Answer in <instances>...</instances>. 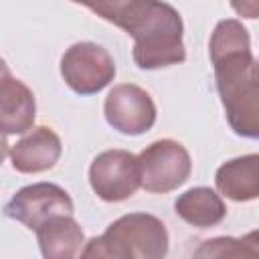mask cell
<instances>
[{
  "instance_id": "18",
  "label": "cell",
  "mask_w": 259,
  "mask_h": 259,
  "mask_svg": "<svg viewBox=\"0 0 259 259\" xmlns=\"http://www.w3.org/2000/svg\"><path fill=\"white\" fill-rule=\"evenodd\" d=\"M8 75H10V67H8L6 61L0 57V81H2L4 77H8Z\"/></svg>"
},
{
  "instance_id": "15",
  "label": "cell",
  "mask_w": 259,
  "mask_h": 259,
  "mask_svg": "<svg viewBox=\"0 0 259 259\" xmlns=\"http://www.w3.org/2000/svg\"><path fill=\"white\" fill-rule=\"evenodd\" d=\"M196 257H239V255H257V233H249L247 237H217L204 241L196 251Z\"/></svg>"
},
{
  "instance_id": "5",
  "label": "cell",
  "mask_w": 259,
  "mask_h": 259,
  "mask_svg": "<svg viewBox=\"0 0 259 259\" xmlns=\"http://www.w3.org/2000/svg\"><path fill=\"white\" fill-rule=\"evenodd\" d=\"M61 77L77 95H95L115 77V61L97 42H75L61 57Z\"/></svg>"
},
{
  "instance_id": "1",
  "label": "cell",
  "mask_w": 259,
  "mask_h": 259,
  "mask_svg": "<svg viewBox=\"0 0 259 259\" xmlns=\"http://www.w3.org/2000/svg\"><path fill=\"white\" fill-rule=\"evenodd\" d=\"M208 57L214 85L225 107L231 130L249 140L259 138V83L257 61L251 51L249 30L237 18L219 20L210 40Z\"/></svg>"
},
{
  "instance_id": "14",
  "label": "cell",
  "mask_w": 259,
  "mask_h": 259,
  "mask_svg": "<svg viewBox=\"0 0 259 259\" xmlns=\"http://www.w3.org/2000/svg\"><path fill=\"white\" fill-rule=\"evenodd\" d=\"M89 8L95 16L111 22L121 28L125 34H132L134 28L142 22V18L152 8L154 0H71Z\"/></svg>"
},
{
  "instance_id": "10",
  "label": "cell",
  "mask_w": 259,
  "mask_h": 259,
  "mask_svg": "<svg viewBox=\"0 0 259 259\" xmlns=\"http://www.w3.org/2000/svg\"><path fill=\"white\" fill-rule=\"evenodd\" d=\"M36 101L32 89L12 73L0 81V130L8 134H24L34 125Z\"/></svg>"
},
{
  "instance_id": "7",
  "label": "cell",
  "mask_w": 259,
  "mask_h": 259,
  "mask_svg": "<svg viewBox=\"0 0 259 259\" xmlns=\"http://www.w3.org/2000/svg\"><path fill=\"white\" fill-rule=\"evenodd\" d=\"M75 204L65 188L55 182H34L16 190L4 204V214L30 231L57 214H73Z\"/></svg>"
},
{
  "instance_id": "8",
  "label": "cell",
  "mask_w": 259,
  "mask_h": 259,
  "mask_svg": "<svg viewBox=\"0 0 259 259\" xmlns=\"http://www.w3.org/2000/svg\"><path fill=\"white\" fill-rule=\"evenodd\" d=\"M105 121L123 136H142L156 123V103L152 95L134 83L113 85L103 101Z\"/></svg>"
},
{
  "instance_id": "17",
  "label": "cell",
  "mask_w": 259,
  "mask_h": 259,
  "mask_svg": "<svg viewBox=\"0 0 259 259\" xmlns=\"http://www.w3.org/2000/svg\"><path fill=\"white\" fill-rule=\"evenodd\" d=\"M6 154H8V142H6V134L0 130V164L4 162Z\"/></svg>"
},
{
  "instance_id": "4",
  "label": "cell",
  "mask_w": 259,
  "mask_h": 259,
  "mask_svg": "<svg viewBox=\"0 0 259 259\" xmlns=\"http://www.w3.org/2000/svg\"><path fill=\"white\" fill-rule=\"evenodd\" d=\"M140 186L154 194H166L182 186L192 172L188 150L170 138L156 140L138 154Z\"/></svg>"
},
{
  "instance_id": "6",
  "label": "cell",
  "mask_w": 259,
  "mask_h": 259,
  "mask_svg": "<svg viewBox=\"0 0 259 259\" xmlns=\"http://www.w3.org/2000/svg\"><path fill=\"white\" fill-rule=\"evenodd\" d=\"M89 184L97 198L105 202H123L140 188L138 156L127 150H105L89 166Z\"/></svg>"
},
{
  "instance_id": "2",
  "label": "cell",
  "mask_w": 259,
  "mask_h": 259,
  "mask_svg": "<svg viewBox=\"0 0 259 259\" xmlns=\"http://www.w3.org/2000/svg\"><path fill=\"white\" fill-rule=\"evenodd\" d=\"M170 237L166 225L150 212H130L115 219L99 237L85 243L81 257L103 259H162Z\"/></svg>"
},
{
  "instance_id": "13",
  "label": "cell",
  "mask_w": 259,
  "mask_h": 259,
  "mask_svg": "<svg viewBox=\"0 0 259 259\" xmlns=\"http://www.w3.org/2000/svg\"><path fill=\"white\" fill-rule=\"evenodd\" d=\"M174 212L190 227L210 229L225 221L227 206L217 190L208 186H194L178 194L174 200Z\"/></svg>"
},
{
  "instance_id": "11",
  "label": "cell",
  "mask_w": 259,
  "mask_h": 259,
  "mask_svg": "<svg viewBox=\"0 0 259 259\" xmlns=\"http://www.w3.org/2000/svg\"><path fill=\"white\" fill-rule=\"evenodd\" d=\"M34 233L45 259H73L85 245V233L73 214L51 217Z\"/></svg>"
},
{
  "instance_id": "16",
  "label": "cell",
  "mask_w": 259,
  "mask_h": 259,
  "mask_svg": "<svg viewBox=\"0 0 259 259\" xmlns=\"http://www.w3.org/2000/svg\"><path fill=\"white\" fill-rule=\"evenodd\" d=\"M229 2L231 8L243 18L255 20L259 16V0H229Z\"/></svg>"
},
{
  "instance_id": "3",
  "label": "cell",
  "mask_w": 259,
  "mask_h": 259,
  "mask_svg": "<svg viewBox=\"0 0 259 259\" xmlns=\"http://www.w3.org/2000/svg\"><path fill=\"white\" fill-rule=\"evenodd\" d=\"M130 36L134 38V63L144 71L164 69L186 61L182 16L164 0H154L152 8Z\"/></svg>"
},
{
  "instance_id": "9",
  "label": "cell",
  "mask_w": 259,
  "mask_h": 259,
  "mask_svg": "<svg viewBox=\"0 0 259 259\" xmlns=\"http://www.w3.org/2000/svg\"><path fill=\"white\" fill-rule=\"evenodd\" d=\"M63 154L57 132L49 125H32L8 150L10 164L20 174H38L51 170Z\"/></svg>"
},
{
  "instance_id": "12",
  "label": "cell",
  "mask_w": 259,
  "mask_h": 259,
  "mask_svg": "<svg viewBox=\"0 0 259 259\" xmlns=\"http://www.w3.org/2000/svg\"><path fill=\"white\" fill-rule=\"evenodd\" d=\"M214 186L219 194L235 200L249 202L259 196V154L233 158L217 168Z\"/></svg>"
}]
</instances>
